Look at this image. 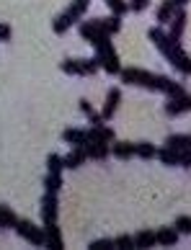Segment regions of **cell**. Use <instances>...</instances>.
<instances>
[{"instance_id":"28","label":"cell","mask_w":191,"mask_h":250,"mask_svg":"<svg viewBox=\"0 0 191 250\" xmlns=\"http://www.w3.org/2000/svg\"><path fill=\"white\" fill-rule=\"evenodd\" d=\"M106 5L111 8L114 16H124L127 11H129V3H127V0H106Z\"/></svg>"},{"instance_id":"35","label":"cell","mask_w":191,"mask_h":250,"mask_svg":"<svg viewBox=\"0 0 191 250\" xmlns=\"http://www.w3.org/2000/svg\"><path fill=\"white\" fill-rule=\"evenodd\" d=\"M186 3H189V0H173V5H176V8H184Z\"/></svg>"},{"instance_id":"6","label":"cell","mask_w":191,"mask_h":250,"mask_svg":"<svg viewBox=\"0 0 191 250\" xmlns=\"http://www.w3.org/2000/svg\"><path fill=\"white\" fill-rule=\"evenodd\" d=\"M163 111H166V116H181V114H186V111H191V96L189 93H181L176 98H168L166 106H163Z\"/></svg>"},{"instance_id":"14","label":"cell","mask_w":191,"mask_h":250,"mask_svg":"<svg viewBox=\"0 0 191 250\" xmlns=\"http://www.w3.org/2000/svg\"><path fill=\"white\" fill-rule=\"evenodd\" d=\"M44 245L52 248V250H62V232L57 227V222H52V225H44Z\"/></svg>"},{"instance_id":"29","label":"cell","mask_w":191,"mask_h":250,"mask_svg":"<svg viewBox=\"0 0 191 250\" xmlns=\"http://www.w3.org/2000/svg\"><path fill=\"white\" fill-rule=\"evenodd\" d=\"M88 250H114V240L111 237H98L88 245Z\"/></svg>"},{"instance_id":"1","label":"cell","mask_w":191,"mask_h":250,"mask_svg":"<svg viewBox=\"0 0 191 250\" xmlns=\"http://www.w3.org/2000/svg\"><path fill=\"white\" fill-rule=\"evenodd\" d=\"M96 47V60H98V67H104L108 75H119L122 72V64H119V54H116L114 44H111V36H96L93 42H90Z\"/></svg>"},{"instance_id":"21","label":"cell","mask_w":191,"mask_h":250,"mask_svg":"<svg viewBox=\"0 0 191 250\" xmlns=\"http://www.w3.org/2000/svg\"><path fill=\"white\" fill-rule=\"evenodd\" d=\"M80 36H83L85 42H93L96 36H101V31H98L96 21H80Z\"/></svg>"},{"instance_id":"31","label":"cell","mask_w":191,"mask_h":250,"mask_svg":"<svg viewBox=\"0 0 191 250\" xmlns=\"http://www.w3.org/2000/svg\"><path fill=\"white\" fill-rule=\"evenodd\" d=\"M178 165H181V168H191V147L178 150Z\"/></svg>"},{"instance_id":"34","label":"cell","mask_w":191,"mask_h":250,"mask_svg":"<svg viewBox=\"0 0 191 250\" xmlns=\"http://www.w3.org/2000/svg\"><path fill=\"white\" fill-rule=\"evenodd\" d=\"M78 108H80V111H83V114H85V116H90V114H93V106H90V104H88V101H85V98H83V101H80V104H78Z\"/></svg>"},{"instance_id":"19","label":"cell","mask_w":191,"mask_h":250,"mask_svg":"<svg viewBox=\"0 0 191 250\" xmlns=\"http://www.w3.org/2000/svg\"><path fill=\"white\" fill-rule=\"evenodd\" d=\"M176 11H178V8L173 5V0H163V5L158 8V23H160V26H166L170 18H173Z\"/></svg>"},{"instance_id":"2","label":"cell","mask_w":191,"mask_h":250,"mask_svg":"<svg viewBox=\"0 0 191 250\" xmlns=\"http://www.w3.org/2000/svg\"><path fill=\"white\" fill-rule=\"evenodd\" d=\"M88 5H90V0H72L67 11H65V13H60L57 18H54L52 31H54V34H65L72 23H78L80 18H83V13L88 11Z\"/></svg>"},{"instance_id":"22","label":"cell","mask_w":191,"mask_h":250,"mask_svg":"<svg viewBox=\"0 0 191 250\" xmlns=\"http://www.w3.org/2000/svg\"><path fill=\"white\" fill-rule=\"evenodd\" d=\"M16 222H18V217L13 214V209L11 207H5V204H0V227H16Z\"/></svg>"},{"instance_id":"30","label":"cell","mask_w":191,"mask_h":250,"mask_svg":"<svg viewBox=\"0 0 191 250\" xmlns=\"http://www.w3.org/2000/svg\"><path fill=\"white\" fill-rule=\"evenodd\" d=\"M114 248L134 250V237H132V235H119V237H114Z\"/></svg>"},{"instance_id":"10","label":"cell","mask_w":191,"mask_h":250,"mask_svg":"<svg viewBox=\"0 0 191 250\" xmlns=\"http://www.w3.org/2000/svg\"><path fill=\"white\" fill-rule=\"evenodd\" d=\"M186 21H189V18H186V11H184V8H178V11L173 13V18H170V29H168V36H170V39H176V42H181V34H184V29H186Z\"/></svg>"},{"instance_id":"23","label":"cell","mask_w":191,"mask_h":250,"mask_svg":"<svg viewBox=\"0 0 191 250\" xmlns=\"http://www.w3.org/2000/svg\"><path fill=\"white\" fill-rule=\"evenodd\" d=\"M155 157H160V163L163 165H178V150H173V147H163V150H158V155Z\"/></svg>"},{"instance_id":"24","label":"cell","mask_w":191,"mask_h":250,"mask_svg":"<svg viewBox=\"0 0 191 250\" xmlns=\"http://www.w3.org/2000/svg\"><path fill=\"white\" fill-rule=\"evenodd\" d=\"M168 147H173V150H184V147H191V134H170L166 140Z\"/></svg>"},{"instance_id":"9","label":"cell","mask_w":191,"mask_h":250,"mask_svg":"<svg viewBox=\"0 0 191 250\" xmlns=\"http://www.w3.org/2000/svg\"><path fill=\"white\" fill-rule=\"evenodd\" d=\"M96 26H98V31L106 34V36H114V34H119L122 31V16H106V18H93Z\"/></svg>"},{"instance_id":"13","label":"cell","mask_w":191,"mask_h":250,"mask_svg":"<svg viewBox=\"0 0 191 250\" xmlns=\"http://www.w3.org/2000/svg\"><path fill=\"white\" fill-rule=\"evenodd\" d=\"M85 155L90 160H106L108 155H111V145L108 142H85Z\"/></svg>"},{"instance_id":"26","label":"cell","mask_w":191,"mask_h":250,"mask_svg":"<svg viewBox=\"0 0 191 250\" xmlns=\"http://www.w3.org/2000/svg\"><path fill=\"white\" fill-rule=\"evenodd\" d=\"M173 227L178 229V235H191V217H189V214H181V217H176Z\"/></svg>"},{"instance_id":"16","label":"cell","mask_w":191,"mask_h":250,"mask_svg":"<svg viewBox=\"0 0 191 250\" xmlns=\"http://www.w3.org/2000/svg\"><path fill=\"white\" fill-rule=\"evenodd\" d=\"M62 140H65L67 145H85L88 142V132L85 129H75V126H70V129H65V132H62Z\"/></svg>"},{"instance_id":"7","label":"cell","mask_w":191,"mask_h":250,"mask_svg":"<svg viewBox=\"0 0 191 250\" xmlns=\"http://www.w3.org/2000/svg\"><path fill=\"white\" fill-rule=\"evenodd\" d=\"M166 60L173 64V67L181 72V75H191V57L184 52V47H181V44H178V47H173V52H170Z\"/></svg>"},{"instance_id":"25","label":"cell","mask_w":191,"mask_h":250,"mask_svg":"<svg viewBox=\"0 0 191 250\" xmlns=\"http://www.w3.org/2000/svg\"><path fill=\"white\" fill-rule=\"evenodd\" d=\"M44 188L49 193H57L62 188V173H47V178H44Z\"/></svg>"},{"instance_id":"15","label":"cell","mask_w":191,"mask_h":250,"mask_svg":"<svg viewBox=\"0 0 191 250\" xmlns=\"http://www.w3.org/2000/svg\"><path fill=\"white\" fill-rule=\"evenodd\" d=\"M132 237H134V248H155L158 245V235L152 229H140Z\"/></svg>"},{"instance_id":"18","label":"cell","mask_w":191,"mask_h":250,"mask_svg":"<svg viewBox=\"0 0 191 250\" xmlns=\"http://www.w3.org/2000/svg\"><path fill=\"white\" fill-rule=\"evenodd\" d=\"M155 235H158V243L166 245V248H173L178 240H181V235H178L176 227H163V229H158Z\"/></svg>"},{"instance_id":"12","label":"cell","mask_w":191,"mask_h":250,"mask_svg":"<svg viewBox=\"0 0 191 250\" xmlns=\"http://www.w3.org/2000/svg\"><path fill=\"white\" fill-rule=\"evenodd\" d=\"M114 140H116L114 129L106 126V124H98V126L88 129V142H114Z\"/></svg>"},{"instance_id":"17","label":"cell","mask_w":191,"mask_h":250,"mask_svg":"<svg viewBox=\"0 0 191 250\" xmlns=\"http://www.w3.org/2000/svg\"><path fill=\"white\" fill-rule=\"evenodd\" d=\"M111 155L116 157V160H129V157H134V142H116L114 140Z\"/></svg>"},{"instance_id":"5","label":"cell","mask_w":191,"mask_h":250,"mask_svg":"<svg viewBox=\"0 0 191 250\" xmlns=\"http://www.w3.org/2000/svg\"><path fill=\"white\" fill-rule=\"evenodd\" d=\"M42 222L44 225H52V222H57V214H60V204H57V193H44L42 196Z\"/></svg>"},{"instance_id":"4","label":"cell","mask_w":191,"mask_h":250,"mask_svg":"<svg viewBox=\"0 0 191 250\" xmlns=\"http://www.w3.org/2000/svg\"><path fill=\"white\" fill-rule=\"evenodd\" d=\"M13 229H16V232L21 235L23 240H29L31 245H44V240H47V237H44V229L36 227L34 222H29V219H18Z\"/></svg>"},{"instance_id":"11","label":"cell","mask_w":191,"mask_h":250,"mask_svg":"<svg viewBox=\"0 0 191 250\" xmlns=\"http://www.w3.org/2000/svg\"><path fill=\"white\" fill-rule=\"evenodd\" d=\"M88 160V155H85V147L83 145H75L72 150L62 157V163H65V168H70V170H75V168H80Z\"/></svg>"},{"instance_id":"20","label":"cell","mask_w":191,"mask_h":250,"mask_svg":"<svg viewBox=\"0 0 191 250\" xmlns=\"http://www.w3.org/2000/svg\"><path fill=\"white\" fill-rule=\"evenodd\" d=\"M134 155L142 157V160H152V157L158 155V150L152 142H134Z\"/></svg>"},{"instance_id":"33","label":"cell","mask_w":191,"mask_h":250,"mask_svg":"<svg viewBox=\"0 0 191 250\" xmlns=\"http://www.w3.org/2000/svg\"><path fill=\"white\" fill-rule=\"evenodd\" d=\"M11 36H13L11 26H8V23H0V42H11Z\"/></svg>"},{"instance_id":"32","label":"cell","mask_w":191,"mask_h":250,"mask_svg":"<svg viewBox=\"0 0 191 250\" xmlns=\"http://www.w3.org/2000/svg\"><path fill=\"white\" fill-rule=\"evenodd\" d=\"M148 5H150V0H129V11H134V13H142Z\"/></svg>"},{"instance_id":"8","label":"cell","mask_w":191,"mask_h":250,"mask_svg":"<svg viewBox=\"0 0 191 250\" xmlns=\"http://www.w3.org/2000/svg\"><path fill=\"white\" fill-rule=\"evenodd\" d=\"M119 104H122V90H119V88H111V90L106 93L104 108H101L104 122H108V119H114V114H116V108H119Z\"/></svg>"},{"instance_id":"27","label":"cell","mask_w":191,"mask_h":250,"mask_svg":"<svg viewBox=\"0 0 191 250\" xmlns=\"http://www.w3.org/2000/svg\"><path fill=\"white\" fill-rule=\"evenodd\" d=\"M47 168H49V173H62V170H65V163H62V155L52 152V155L47 157Z\"/></svg>"},{"instance_id":"3","label":"cell","mask_w":191,"mask_h":250,"mask_svg":"<svg viewBox=\"0 0 191 250\" xmlns=\"http://www.w3.org/2000/svg\"><path fill=\"white\" fill-rule=\"evenodd\" d=\"M62 72H67V75H96L98 70V60L90 57V60H65L60 62Z\"/></svg>"}]
</instances>
